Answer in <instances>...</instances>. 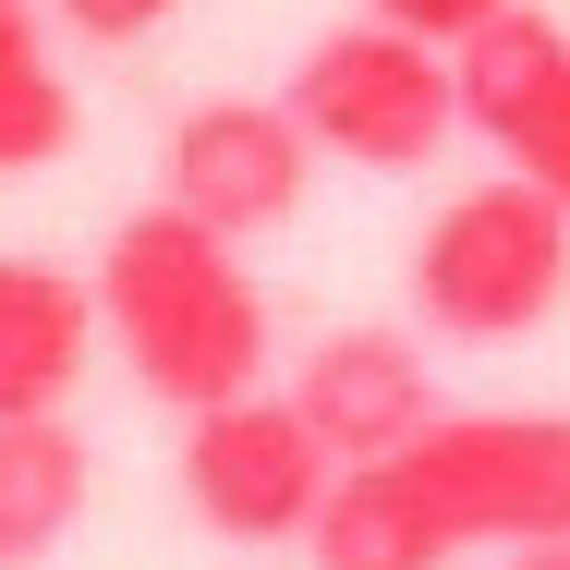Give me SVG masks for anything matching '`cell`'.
Listing matches in <instances>:
<instances>
[{
    "label": "cell",
    "mask_w": 570,
    "mask_h": 570,
    "mask_svg": "<svg viewBox=\"0 0 570 570\" xmlns=\"http://www.w3.org/2000/svg\"><path fill=\"white\" fill-rule=\"evenodd\" d=\"M98 316H110L121 364L207 413V401H243L267 376V292L230 267V230H207L195 207H146V219L110 230L98 255Z\"/></svg>",
    "instance_id": "obj_1"
},
{
    "label": "cell",
    "mask_w": 570,
    "mask_h": 570,
    "mask_svg": "<svg viewBox=\"0 0 570 570\" xmlns=\"http://www.w3.org/2000/svg\"><path fill=\"white\" fill-rule=\"evenodd\" d=\"M559 292H570V207L534 170L450 195L413 243V316L438 341H522L559 316Z\"/></svg>",
    "instance_id": "obj_2"
},
{
    "label": "cell",
    "mask_w": 570,
    "mask_h": 570,
    "mask_svg": "<svg viewBox=\"0 0 570 570\" xmlns=\"http://www.w3.org/2000/svg\"><path fill=\"white\" fill-rule=\"evenodd\" d=\"M292 121L352 158V170H425L438 146L461 134V61L438 37H413V24H341V37H316L304 61H292Z\"/></svg>",
    "instance_id": "obj_3"
},
{
    "label": "cell",
    "mask_w": 570,
    "mask_h": 570,
    "mask_svg": "<svg viewBox=\"0 0 570 570\" xmlns=\"http://www.w3.org/2000/svg\"><path fill=\"white\" fill-rule=\"evenodd\" d=\"M401 473L450 522V547H534L570 534V413H438Z\"/></svg>",
    "instance_id": "obj_4"
},
{
    "label": "cell",
    "mask_w": 570,
    "mask_h": 570,
    "mask_svg": "<svg viewBox=\"0 0 570 570\" xmlns=\"http://www.w3.org/2000/svg\"><path fill=\"white\" fill-rule=\"evenodd\" d=\"M328 461L341 450L304 425V401L243 389V401H207V413L183 425V498H195V522L230 534V547H279V534H316Z\"/></svg>",
    "instance_id": "obj_5"
},
{
    "label": "cell",
    "mask_w": 570,
    "mask_h": 570,
    "mask_svg": "<svg viewBox=\"0 0 570 570\" xmlns=\"http://www.w3.org/2000/svg\"><path fill=\"white\" fill-rule=\"evenodd\" d=\"M304 170H316V134L292 121V98H207L170 134V207H195L230 243L292 219L304 207Z\"/></svg>",
    "instance_id": "obj_6"
},
{
    "label": "cell",
    "mask_w": 570,
    "mask_h": 570,
    "mask_svg": "<svg viewBox=\"0 0 570 570\" xmlns=\"http://www.w3.org/2000/svg\"><path fill=\"white\" fill-rule=\"evenodd\" d=\"M450 61H461V121L570 207V24L510 0V12H485L461 37Z\"/></svg>",
    "instance_id": "obj_7"
},
{
    "label": "cell",
    "mask_w": 570,
    "mask_h": 570,
    "mask_svg": "<svg viewBox=\"0 0 570 570\" xmlns=\"http://www.w3.org/2000/svg\"><path fill=\"white\" fill-rule=\"evenodd\" d=\"M292 401H304V425H316L341 461H401L425 425H438L425 352L401 341V328H341V341H316L304 376H292Z\"/></svg>",
    "instance_id": "obj_8"
},
{
    "label": "cell",
    "mask_w": 570,
    "mask_h": 570,
    "mask_svg": "<svg viewBox=\"0 0 570 570\" xmlns=\"http://www.w3.org/2000/svg\"><path fill=\"white\" fill-rule=\"evenodd\" d=\"M98 292L86 279H61V267H37V255H0V425L12 413H61L73 401V376H86V352H98Z\"/></svg>",
    "instance_id": "obj_9"
},
{
    "label": "cell",
    "mask_w": 570,
    "mask_h": 570,
    "mask_svg": "<svg viewBox=\"0 0 570 570\" xmlns=\"http://www.w3.org/2000/svg\"><path fill=\"white\" fill-rule=\"evenodd\" d=\"M304 547H316V570H450L461 559L450 522L425 510V485H413L401 461H352Z\"/></svg>",
    "instance_id": "obj_10"
},
{
    "label": "cell",
    "mask_w": 570,
    "mask_h": 570,
    "mask_svg": "<svg viewBox=\"0 0 570 570\" xmlns=\"http://www.w3.org/2000/svg\"><path fill=\"white\" fill-rule=\"evenodd\" d=\"M86 522V438L61 413H12L0 425V570H37Z\"/></svg>",
    "instance_id": "obj_11"
},
{
    "label": "cell",
    "mask_w": 570,
    "mask_h": 570,
    "mask_svg": "<svg viewBox=\"0 0 570 570\" xmlns=\"http://www.w3.org/2000/svg\"><path fill=\"white\" fill-rule=\"evenodd\" d=\"M61 146H73V86H61L37 12L0 0V183H12V170H49Z\"/></svg>",
    "instance_id": "obj_12"
},
{
    "label": "cell",
    "mask_w": 570,
    "mask_h": 570,
    "mask_svg": "<svg viewBox=\"0 0 570 570\" xmlns=\"http://www.w3.org/2000/svg\"><path fill=\"white\" fill-rule=\"evenodd\" d=\"M376 12H389V24H413V37H438V49H461V37H473L485 12H510V0H376Z\"/></svg>",
    "instance_id": "obj_13"
},
{
    "label": "cell",
    "mask_w": 570,
    "mask_h": 570,
    "mask_svg": "<svg viewBox=\"0 0 570 570\" xmlns=\"http://www.w3.org/2000/svg\"><path fill=\"white\" fill-rule=\"evenodd\" d=\"M158 12H170V0H61V24H73V37H146Z\"/></svg>",
    "instance_id": "obj_14"
},
{
    "label": "cell",
    "mask_w": 570,
    "mask_h": 570,
    "mask_svg": "<svg viewBox=\"0 0 570 570\" xmlns=\"http://www.w3.org/2000/svg\"><path fill=\"white\" fill-rule=\"evenodd\" d=\"M510 570H570V534H534V547H510Z\"/></svg>",
    "instance_id": "obj_15"
}]
</instances>
